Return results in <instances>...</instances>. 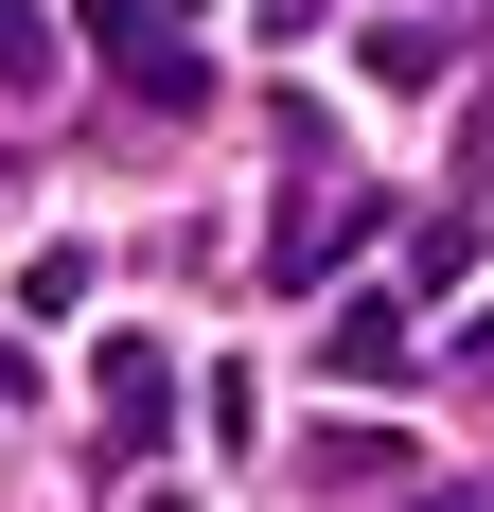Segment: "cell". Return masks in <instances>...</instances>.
I'll return each mask as SVG.
<instances>
[{"label":"cell","mask_w":494,"mask_h":512,"mask_svg":"<svg viewBox=\"0 0 494 512\" xmlns=\"http://www.w3.org/2000/svg\"><path fill=\"white\" fill-rule=\"evenodd\" d=\"M18 89H53V18H36V0H0V106H18Z\"/></svg>","instance_id":"5b68a950"},{"label":"cell","mask_w":494,"mask_h":512,"mask_svg":"<svg viewBox=\"0 0 494 512\" xmlns=\"http://www.w3.org/2000/svg\"><path fill=\"white\" fill-rule=\"evenodd\" d=\"M371 212H389V195H318V212L283 230V265H265V301H300V283H336V265L371 248Z\"/></svg>","instance_id":"3957f363"},{"label":"cell","mask_w":494,"mask_h":512,"mask_svg":"<svg viewBox=\"0 0 494 512\" xmlns=\"http://www.w3.org/2000/svg\"><path fill=\"white\" fill-rule=\"evenodd\" d=\"M18 318H89V248H36V265H18Z\"/></svg>","instance_id":"8992f818"},{"label":"cell","mask_w":494,"mask_h":512,"mask_svg":"<svg viewBox=\"0 0 494 512\" xmlns=\"http://www.w3.org/2000/svg\"><path fill=\"white\" fill-rule=\"evenodd\" d=\"M89 36H106V71H124V89H142V106H195V53L159 36L142 0H89Z\"/></svg>","instance_id":"7a4b0ae2"},{"label":"cell","mask_w":494,"mask_h":512,"mask_svg":"<svg viewBox=\"0 0 494 512\" xmlns=\"http://www.w3.org/2000/svg\"><path fill=\"white\" fill-rule=\"evenodd\" d=\"M406 512H494V495H406Z\"/></svg>","instance_id":"52a82bcc"},{"label":"cell","mask_w":494,"mask_h":512,"mask_svg":"<svg viewBox=\"0 0 494 512\" xmlns=\"http://www.w3.org/2000/svg\"><path fill=\"white\" fill-rule=\"evenodd\" d=\"M89 407H106V460H159V442H177V354H159V336H106Z\"/></svg>","instance_id":"6da1fadb"},{"label":"cell","mask_w":494,"mask_h":512,"mask_svg":"<svg viewBox=\"0 0 494 512\" xmlns=\"http://www.w3.org/2000/svg\"><path fill=\"white\" fill-rule=\"evenodd\" d=\"M336 371H353V389H389V371H406V283H389V301H353V318H336Z\"/></svg>","instance_id":"277c9868"}]
</instances>
